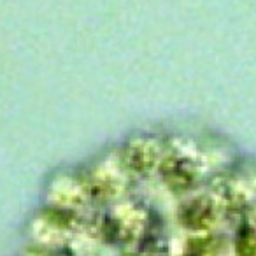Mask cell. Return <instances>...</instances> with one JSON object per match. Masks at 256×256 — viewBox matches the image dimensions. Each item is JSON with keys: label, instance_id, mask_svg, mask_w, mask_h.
I'll use <instances>...</instances> for the list:
<instances>
[{"label": "cell", "instance_id": "obj_2", "mask_svg": "<svg viewBox=\"0 0 256 256\" xmlns=\"http://www.w3.org/2000/svg\"><path fill=\"white\" fill-rule=\"evenodd\" d=\"M146 210L126 202L109 210V214L102 220L100 230L112 242L126 244V242H134L137 237H140L142 230L146 228Z\"/></svg>", "mask_w": 256, "mask_h": 256}, {"label": "cell", "instance_id": "obj_1", "mask_svg": "<svg viewBox=\"0 0 256 256\" xmlns=\"http://www.w3.org/2000/svg\"><path fill=\"white\" fill-rule=\"evenodd\" d=\"M167 154V146L153 134H140L128 139L121 148V162L126 172L136 176H151L160 170L162 162Z\"/></svg>", "mask_w": 256, "mask_h": 256}, {"label": "cell", "instance_id": "obj_3", "mask_svg": "<svg viewBox=\"0 0 256 256\" xmlns=\"http://www.w3.org/2000/svg\"><path fill=\"white\" fill-rule=\"evenodd\" d=\"M84 181L88 186L90 198L110 202L120 198L126 188V168L121 158L118 164L114 160H106L96 165Z\"/></svg>", "mask_w": 256, "mask_h": 256}, {"label": "cell", "instance_id": "obj_5", "mask_svg": "<svg viewBox=\"0 0 256 256\" xmlns=\"http://www.w3.org/2000/svg\"><path fill=\"white\" fill-rule=\"evenodd\" d=\"M50 196L53 206L62 207V209H72V210H74V207L82 206L88 200H92L84 179H76L70 178V176L56 179L53 182V186H51Z\"/></svg>", "mask_w": 256, "mask_h": 256}, {"label": "cell", "instance_id": "obj_4", "mask_svg": "<svg viewBox=\"0 0 256 256\" xmlns=\"http://www.w3.org/2000/svg\"><path fill=\"white\" fill-rule=\"evenodd\" d=\"M37 232V238L40 242H50V244H58L64 242L79 228L78 214L72 209H62V207H53L48 212H42L34 224Z\"/></svg>", "mask_w": 256, "mask_h": 256}]
</instances>
